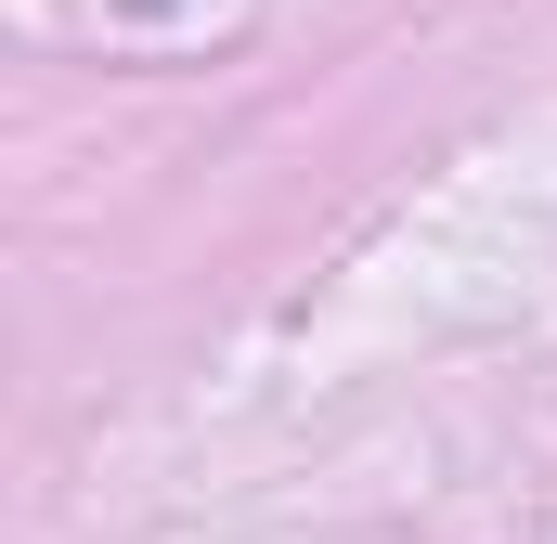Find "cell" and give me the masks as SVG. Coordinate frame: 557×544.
<instances>
[]
</instances>
